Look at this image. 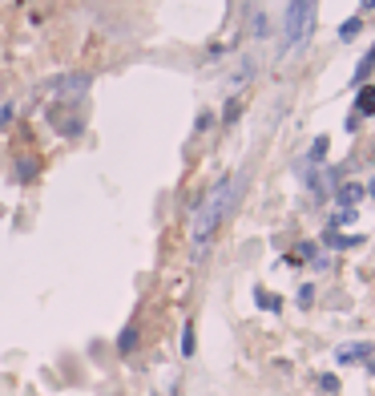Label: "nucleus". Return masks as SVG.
<instances>
[{
    "label": "nucleus",
    "mask_w": 375,
    "mask_h": 396,
    "mask_svg": "<svg viewBox=\"0 0 375 396\" xmlns=\"http://www.w3.org/2000/svg\"><path fill=\"white\" fill-rule=\"evenodd\" d=\"M238 190H243V174H226V178L214 182L210 194L198 202L194 223H190V243H194V255H202V251L214 243V235H218V227L226 223V215H230V206H234V198H238Z\"/></svg>",
    "instance_id": "f257e3e1"
},
{
    "label": "nucleus",
    "mask_w": 375,
    "mask_h": 396,
    "mask_svg": "<svg viewBox=\"0 0 375 396\" xmlns=\"http://www.w3.org/2000/svg\"><path fill=\"white\" fill-rule=\"evenodd\" d=\"M311 33H315V0H291V4H287V17H282L278 57H291Z\"/></svg>",
    "instance_id": "f03ea898"
},
{
    "label": "nucleus",
    "mask_w": 375,
    "mask_h": 396,
    "mask_svg": "<svg viewBox=\"0 0 375 396\" xmlns=\"http://www.w3.org/2000/svg\"><path fill=\"white\" fill-rule=\"evenodd\" d=\"M375 352V344L371 340H359V344H343V348H335V360L343 364V368H351V364H363L367 356Z\"/></svg>",
    "instance_id": "7ed1b4c3"
},
{
    "label": "nucleus",
    "mask_w": 375,
    "mask_h": 396,
    "mask_svg": "<svg viewBox=\"0 0 375 396\" xmlns=\"http://www.w3.org/2000/svg\"><path fill=\"white\" fill-rule=\"evenodd\" d=\"M53 89H57L61 98H81L85 89H89V73H69L61 81H53Z\"/></svg>",
    "instance_id": "20e7f679"
},
{
    "label": "nucleus",
    "mask_w": 375,
    "mask_h": 396,
    "mask_svg": "<svg viewBox=\"0 0 375 396\" xmlns=\"http://www.w3.org/2000/svg\"><path fill=\"white\" fill-rule=\"evenodd\" d=\"M355 117H375V85H359L355 89V110H351Z\"/></svg>",
    "instance_id": "39448f33"
},
{
    "label": "nucleus",
    "mask_w": 375,
    "mask_h": 396,
    "mask_svg": "<svg viewBox=\"0 0 375 396\" xmlns=\"http://www.w3.org/2000/svg\"><path fill=\"white\" fill-rule=\"evenodd\" d=\"M323 243L331 251H343V247H359V243H363V235H343V231H335V227H327V231H323Z\"/></svg>",
    "instance_id": "423d86ee"
},
{
    "label": "nucleus",
    "mask_w": 375,
    "mask_h": 396,
    "mask_svg": "<svg viewBox=\"0 0 375 396\" xmlns=\"http://www.w3.org/2000/svg\"><path fill=\"white\" fill-rule=\"evenodd\" d=\"M335 198H339V206H355L359 198H367V186H359V182H343L339 190H335Z\"/></svg>",
    "instance_id": "0eeeda50"
},
{
    "label": "nucleus",
    "mask_w": 375,
    "mask_h": 396,
    "mask_svg": "<svg viewBox=\"0 0 375 396\" xmlns=\"http://www.w3.org/2000/svg\"><path fill=\"white\" fill-rule=\"evenodd\" d=\"M133 348H137V324H125L117 336V356H133Z\"/></svg>",
    "instance_id": "6e6552de"
},
{
    "label": "nucleus",
    "mask_w": 375,
    "mask_h": 396,
    "mask_svg": "<svg viewBox=\"0 0 375 396\" xmlns=\"http://www.w3.org/2000/svg\"><path fill=\"white\" fill-rule=\"evenodd\" d=\"M371 69H375V45H371L367 53H363V61L355 65V77H351V81H355V89H359V85H367V77H371Z\"/></svg>",
    "instance_id": "1a4fd4ad"
},
{
    "label": "nucleus",
    "mask_w": 375,
    "mask_h": 396,
    "mask_svg": "<svg viewBox=\"0 0 375 396\" xmlns=\"http://www.w3.org/2000/svg\"><path fill=\"white\" fill-rule=\"evenodd\" d=\"M254 299H259L262 312H282V299H278L275 291H266V287H254Z\"/></svg>",
    "instance_id": "9d476101"
},
{
    "label": "nucleus",
    "mask_w": 375,
    "mask_h": 396,
    "mask_svg": "<svg viewBox=\"0 0 375 396\" xmlns=\"http://www.w3.org/2000/svg\"><path fill=\"white\" fill-rule=\"evenodd\" d=\"M327 150H331V138H327V133H319V138L311 142V150H307L311 166H319V162H323V158H327Z\"/></svg>",
    "instance_id": "9b49d317"
},
{
    "label": "nucleus",
    "mask_w": 375,
    "mask_h": 396,
    "mask_svg": "<svg viewBox=\"0 0 375 396\" xmlns=\"http://www.w3.org/2000/svg\"><path fill=\"white\" fill-rule=\"evenodd\" d=\"M359 218V211L355 206H339V211H335V215H331V227H335V231H339V227H351V223H355Z\"/></svg>",
    "instance_id": "f8f14e48"
},
{
    "label": "nucleus",
    "mask_w": 375,
    "mask_h": 396,
    "mask_svg": "<svg viewBox=\"0 0 375 396\" xmlns=\"http://www.w3.org/2000/svg\"><path fill=\"white\" fill-rule=\"evenodd\" d=\"M359 33H363V20L359 17H351V20H343L339 25V41H355Z\"/></svg>",
    "instance_id": "ddd939ff"
},
{
    "label": "nucleus",
    "mask_w": 375,
    "mask_h": 396,
    "mask_svg": "<svg viewBox=\"0 0 375 396\" xmlns=\"http://www.w3.org/2000/svg\"><path fill=\"white\" fill-rule=\"evenodd\" d=\"M315 255H319V247H315V243H299V247H294V255H291V263H307V259H315Z\"/></svg>",
    "instance_id": "4468645a"
},
{
    "label": "nucleus",
    "mask_w": 375,
    "mask_h": 396,
    "mask_svg": "<svg viewBox=\"0 0 375 396\" xmlns=\"http://www.w3.org/2000/svg\"><path fill=\"white\" fill-rule=\"evenodd\" d=\"M182 356H186V360L194 356V324H190V319H186V328H182Z\"/></svg>",
    "instance_id": "2eb2a0df"
},
{
    "label": "nucleus",
    "mask_w": 375,
    "mask_h": 396,
    "mask_svg": "<svg viewBox=\"0 0 375 396\" xmlns=\"http://www.w3.org/2000/svg\"><path fill=\"white\" fill-rule=\"evenodd\" d=\"M319 388H323L327 396H339L343 384H339V376H335V372H323V376H319Z\"/></svg>",
    "instance_id": "dca6fc26"
},
{
    "label": "nucleus",
    "mask_w": 375,
    "mask_h": 396,
    "mask_svg": "<svg viewBox=\"0 0 375 396\" xmlns=\"http://www.w3.org/2000/svg\"><path fill=\"white\" fill-rule=\"evenodd\" d=\"M33 174H36V162H33V158H20V162H17V178L29 182Z\"/></svg>",
    "instance_id": "f3484780"
},
{
    "label": "nucleus",
    "mask_w": 375,
    "mask_h": 396,
    "mask_svg": "<svg viewBox=\"0 0 375 396\" xmlns=\"http://www.w3.org/2000/svg\"><path fill=\"white\" fill-rule=\"evenodd\" d=\"M238 114H243V101H238V98H230V101H226V114H222V121L230 126V121H238Z\"/></svg>",
    "instance_id": "a211bd4d"
},
{
    "label": "nucleus",
    "mask_w": 375,
    "mask_h": 396,
    "mask_svg": "<svg viewBox=\"0 0 375 396\" xmlns=\"http://www.w3.org/2000/svg\"><path fill=\"white\" fill-rule=\"evenodd\" d=\"M311 303H315V287L303 283V287H299V308H311Z\"/></svg>",
    "instance_id": "6ab92c4d"
},
{
    "label": "nucleus",
    "mask_w": 375,
    "mask_h": 396,
    "mask_svg": "<svg viewBox=\"0 0 375 396\" xmlns=\"http://www.w3.org/2000/svg\"><path fill=\"white\" fill-rule=\"evenodd\" d=\"M13 114H17L13 105H0V130H8V121H13Z\"/></svg>",
    "instance_id": "aec40b11"
},
{
    "label": "nucleus",
    "mask_w": 375,
    "mask_h": 396,
    "mask_svg": "<svg viewBox=\"0 0 375 396\" xmlns=\"http://www.w3.org/2000/svg\"><path fill=\"white\" fill-rule=\"evenodd\" d=\"M254 37H266V17H254Z\"/></svg>",
    "instance_id": "412c9836"
},
{
    "label": "nucleus",
    "mask_w": 375,
    "mask_h": 396,
    "mask_svg": "<svg viewBox=\"0 0 375 396\" xmlns=\"http://www.w3.org/2000/svg\"><path fill=\"white\" fill-rule=\"evenodd\" d=\"M363 364H367V376H375V352H371V356H367Z\"/></svg>",
    "instance_id": "4be33fe9"
},
{
    "label": "nucleus",
    "mask_w": 375,
    "mask_h": 396,
    "mask_svg": "<svg viewBox=\"0 0 375 396\" xmlns=\"http://www.w3.org/2000/svg\"><path fill=\"white\" fill-rule=\"evenodd\" d=\"M367 194H371V198H375V178H371V182H367Z\"/></svg>",
    "instance_id": "5701e85b"
},
{
    "label": "nucleus",
    "mask_w": 375,
    "mask_h": 396,
    "mask_svg": "<svg viewBox=\"0 0 375 396\" xmlns=\"http://www.w3.org/2000/svg\"><path fill=\"white\" fill-rule=\"evenodd\" d=\"M359 4H363V8H375V0H359Z\"/></svg>",
    "instance_id": "b1692460"
},
{
    "label": "nucleus",
    "mask_w": 375,
    "mask_h": 396,
    "mask_svg": "<svg viewBox=\"0 0 375 396\" xmlns=\"http://www.w3.org/2000/svg\"><path fill=\"white\" fill-rule=\"evenodd\" d=\"M371 162H375V142H371Z\"/></svg>",
    "instance_id": "393cba45"
}]
</instances>
